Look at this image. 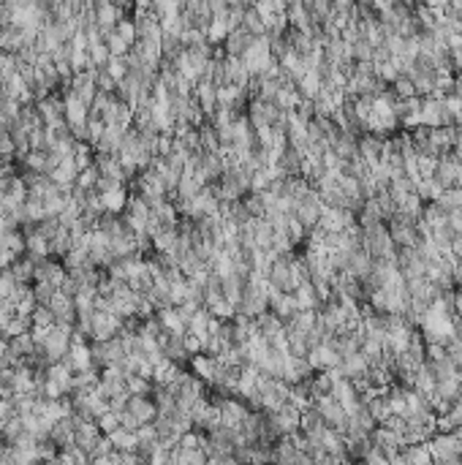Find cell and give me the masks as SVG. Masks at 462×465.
<instances>
[{
	"label": "cell",
	"mask_w": 462,
	"mask_h": 465,
	"mask_svg": "<svg viewBox=\"0 0 462 465\" xmlns=\"http://www.w3.org/2000/svg\"><path fill=\"white\" fill-rule=\"evenodd\" d=\"M427 446H430L433 463H440V465L462 463V443L457 441L454 433H440L438 430L433 438H427Z\"/></svg>",
	"instance_id": "1"
},
{
	"label": "cell",
	"mask_w": 462,
	"mask_h": 465,
	"mask_svg": "<svg viewBox=\"0 0 462 465\" xmlns=\"http://www.w3.org/2000/svg\"><path fill=\"white\" fill-rule=\"evenodd\" d=\"M416 220L419 218H408L403 213H394L389 220H387V229H389L391 240L397 248H414L419 243V229H416Z\"/></svg>",
	"instance_id": "2"
},
{
	"label": "cell",
	"mask_w": 462,
	"mask_h": 465,
	"mask_svg": "<svg viewBox=\"0 0 462 465\" xmlns=\"http://www.w3.org/2000/svg\"><path fill=\"white\" fill-rule=\"evenodd\" d=\"M191 370H194L196 375L204 381V384H215V378H218V370H220V362L215 354H210V351H198L191 357Z\"/></svg>",
	"instance_id": "3"
},
{
	"label": "cell",
	"mask_w": 462,
	"mask_h": 465,
	"mask_svg": "<svg viewBox=\"0 0 462 465\" xmlns=\"http://www.w3.org/2000/svg\"><path fill=\"white\" fill-rule=\"evenodd\" d=\"M460 166H462V164L457 161V158H454V152H440L438 161H435V171H433V177L438 180L440 188H454Z\"/></svg>",
	"instance_id": "4"
},
{
	"label": "cell",
	"mask_w": 462,
	"mask_h": 465,
	"mask_svg": "<svg viewBox=\"0 0 462 465\" xmlns=\"http://www.w3.org/2000/svg\"><path fill=\"white\" fill-rule=\"evenodd\" d=\"M215 403H218V411H220V424L240 430L243 419L247 416V408H245L243 403H240V400H234V397H218Z\"/></svg>",
	"instance_id": "5"
},
{
	"label": "cell",
	"mask_w": 462,
	"mask_h": 465,
	"mask_svg": "<svg viewBox=\"0 0 462 465\" xmlns=\"http://www.w3.org/2000/svg\"><path fill=\"white\" fill-rule=\"evenodd\" d=\"M316 370L310 365V359L308 357H296V354H286V359H283V378L289 381V384H296V381H305V378H310Z\"/></svg>",
	"instance_id": "6"
},
{
	"label": "cell",
	"mask_w": 462,
	"mask_h": 465,
	"mask_svg": "<svg viewBox=\"0 0 462 465\" xmlns=\"http://www.w3.org/2000/svg\"><path fill=\"white\" fill-rule=\"evenodd\" d=\"M269 310L277 318H283V321H291L296 316V310H299L294 292H269Z\"/></svg>",
	"instance_id": "7"
},
{
	"label": "cell",
	"mask_w": 462,
	"mask_h": 465,
	"mask_svg": "<svg viewBox=\"0 0 462 465\" xmlns=\"http://www.w3.org/2000/svg\"><path fill=\"white\" fill-rule=\"evenodd\" d=\"M194 98L198 101L201 112L210 117V115L218 109V85L210 82V79H198L194 85Z\"/></svg>",
	"instance_id": "8"
},
{
	"label": "cell",
	"mask_w": 462,
	"mask_h": 465,
	"mask_svg": "<svg viewBox=\"0 0 462 465\" xmlns=\"http://www.w3.org/2000/svg\"><path fill=\"white\" fill-rule=\"evenodd\" d=\"M125 411L136 416L142 424H147V422H152V419L158 416V406H155V400H152L150 394H131Z\"/></svg>",
	"instance_id": "9"
},
{
	"label": "cell",
	"mask_w": 462,
	"mask_h": 465,
	"mask_svg": "<svg viewBox=\"0 0 462 465\" xmlns=\"http://www.w3.org/2000/svg\"><path fill=\"white\" fill-rule=\"evenodd\" d=\"M302 161H305V152H299L296 147L289 145L280 152V158L275 161V166L280 169L283 177H296V174H302Z\"/></svg>",
	"instance_id": "10"
},
{
	"label": "cell",
	"mask_w": 462,
	"mask_h": 465,
	"mask_svg": "<svg viewBox=\"0 0 462 465\" xmlns=\"http://www.w3.org/2000/svg\"><path fill=\"white\" fill-rule=\"evenodd\" d=\"M253 33H247L243 24L240 27H234V30H229V36H226V41H223V47H226V55H234V57H243L245 49L253 44Z\"/></svg>",
	"instance_id": "11"
},
{
	"label": "cell",
	"mask_w": 462,
	"mask_h": 465,
	"mask_svg": "<svg viewBox=\"0 0 462 465\" xmlns=\"http://www.w3.org/2000/svg\"><path fill=\"white\" fill-rule=\"evenodd\" d=\"M338 370H340L342 378H356V375H367L370 373V362H367V357L362 351H356V354L342 357Z\"/></svg>",
	"instance_id": "12"
},
{
	"label": "cell",
	"mask_w": 462,
	"mask_h": 465,
	"mask_svg": "<svg viewBox=\"0 0 462 465\" xmlns=\"http://www.w3.org/2000/svg\"><path fill=\"white\" fill-rule=\"evenodd\" d=\"M430 136L440 152H452V147L457 142V125H435L430 128Z\"/></svg>",
	"instance_id": "13"
},
{
	"label": "cell",
	"mask_w": 462,
	"mask_h": 465,
	"mask_svg": "<svg viewBox=\"0 0 462 465\" xmlns=\"http://www.w3.org/2000/svg\"><path fill=\"white\" fill-rule=\"evenodd\" d=\"M164 357H169L171 362H177V365H185V362L191 359V354H188V348H185V338L171 332L166 345H164Z\"/></svg>",
	"instance_id": "14"
},
{
	"label": "cell",
	"mask_w": 462,
	"mask_h": 465,
	"mask_svg": "<svg viewBox=\"0 0 462 465\" xmlns=\"http://www.w3.org/2000/svg\"><path fill=\"white\" fill-rule=\"evenodd\" d=\"M296 90H299V96L302 98H313L321 93V73L316 69H310V71H305L299 79H296Z\"/></svg>",
	"instance_id": "15"
},
{
	"label": "cell",
	"mask_w": 462,
	"mask_h": 465,
	"mask_svg": "<svg viewBox=\"0 0 462 465\" xmlns=\"http://www.w3.org/2000/svg\"><path fill=\"white\" fill-rule=\"evenodd\" d=\"M101 201H103V210H106V213L122 215V213H125V204H128V191H125V185L115 188V191L101 194Z\"/></svg>",
	"instance_id": "16"
},
{
	"label": "cell",
	"mask_w": 462,
	"mask_h": 465,
	"mask_svg": "<svg viewBox=\"0 0 462 465\" xmlns=\"http://www.w3.org/2000/svg\"><path fill=\"white\" fill-rule=\"evenodd\" d=\"M414 191L419 194V199L421 201H435L440 194H443V188L438 185V180L430 174V177H419L414 183Z\"/></svg>",
	"instance_id": "17"
},
{
	"label": "cell",
	"mask_w": 462,
	"mask_h": 465,
	"mask_svg": "<svg viewBox=\"0 0 462 465\" xmlns=\"http://www.w3.org/2000/svg\"><path fill=\"white\" fill-rule=\"evenodd\" d=\"M109 438H112V446L120 449V452H136V446H139L136 433H133V430H125L122 424L115 430V433H109Z\"/></svg>",
	"instance_id": "18"
},
{
	"label": "cell",
	"mask_w": 462,
	"mask_h": 465,
	"mask_svg": "<svg viewBox=\"0 0 462 465\" xmlns=\"http://www.w3.org/2000/svg\"><path fill=\"white\" fill-rule=\"evenodd\" d=\"M294 296H296V305H299V308H313V310L321 308V296L316 294L310 280L302 283V286H296V289H294Z\"/></svg>",
	"instance_id": "19"
},
{
	"label": "cell",
	"mask_w": 462,
	"mask_h": 465,
	"mask_svg": "<svg viewBox=\"0 0 462 465\" xmlns=\"http://www.w3.org/2000/svg\"><path fill=\"white\" fill-rule=\"evenodd\" d=\"M243 27L247 33H253V36H264L267 33V24H264V17L253 8V6H247L245 8V17H243Z\"/></svg>",
	"instance_id": "20"
},
{
	"label": "cell",
	"mask_w": 462,
	"mask_h": 465,
	"mask_svg": "<svg viewBox=\"0 0 462 465\" xmlns=\"http://www.w3.org/2000/svg\"><path fill=\"white\" fill-rule=\"evenodd\" d=\"M389 90L394 93V98H397V101L419 96V93H416V85L411 82V76H408V73H400V76H397V79H394V82L389 85Z\"/></svg>",
	"instance_id": "21"
},
{
	"label": "cell",
	"mask_w": 462,
	"mask_h": 465,
	"mask_svg": "<svg viewBox=\"0 0 462 465\" xmlns=\"http://www.w3.org/2000/svg\"><path fill=\"white\" fill-rule=\"evenodd\" d=\"M98 177H101V171H98V166H96V164H90V166H87V169H82V171H79V177H76V183H73V185H76V188H82V191H87V194H90V191H96Z\"/></svg>",
	"instance_id": "22"
},
{
	"label": "cell",
	"mask_w": 462,
	"mask_h": 465,
	"mask_svg": "<svg viewBox=\"0 0 462 465\" xmlns=\"http://www.w3.org/2000/svg\"><path fill=\"white\" fill-rule=\"evenodd\" d=\"M103 44L109 49V55H117V57H125V55L131 52V44L117 36V30H109V33L103 36Z\"/></svg>",
	"instance_id": "23"
},
{
	"label": "cell",
	"mask_w": 462,
	"mask_h": 465,
	"mask_svg": "<svg viewBox=\"0 0 462 465\" xmlns=\"http://www.w3.org/2000/svg\"><path fill=\"white\" fill-rule=\"evenodd\" d=\"M204 308H210V313L218 318V321H231V318L237 316V308L223 296L218 302H212V305H204Z\"/></svg>",
	"instance_id": "24"
},
{
	"label": "cell",
	"mask_w": 462,
	"mask_h": 465,
	"mask_svg": "<svg viewBox=\"0 0 462 465\" xmlns=\"http://www.w3.org/2000/svg\"><path fill=\"white\" fill-rule=\"evenodd\" d=\"M96 424L103 436H109V433H115V430L120 427V414L109 408V411H103L101 416H96Z\"/></svg>",
	"instance_id": "25"
},
{
	"label": "cell",
	"mask_w": 462,
	"mask_h": 465,
	"mask_svg": "<svg viewBox=\"0 0 462 465\" xmlns=\"http://www.w3.org/2000/svg\"><path fill=\"white\" fill-rule=\"evenodd\" d=\"M17 286H20V280L14 278V272L8 267L0 269V299H11L14 292H17Z\"/></svg>",
	"instance_id": "26"
},
{
	"label": "cell",
	"mask_w": 462,
	"mask_h": 465,
	"mask_svg": "<svg viewBox=\"0 0 462 465\" xmlns=\"http://www.w3.org/2000/svg\"><path fill=\"white\" fill-rule=\"evenodd\" d=\"M152 378H147V375H125V387L131 394H150L152 392V384H150Z\"/></svg>",
	"instance_id": "27"
},
{
	"label": "cell",
	"mask_w": 462,
	"mask_h": 465,
	"mask_svg": "<svg viewBox=\"0 0 462 465\" xmlns=\"http://www.w3.org/2000/svg\"><path fill=\"white\" fill-rule=\"evenodd\" d=\"M30 318H33V327H55V321H57L49 305H36Z\"/></svg>",
	"instance_id": "28"
},
{
	"label": "cell",
	"mask_w": 462,
	"mask_h": 465,
	"mask_svg": "<svg viewBox=\"0 0 462 465\" xmlns=\"http://www.w3.org/2000/svg\"><path fill=\"white\" fill-rule=\"evenodd\" d=\"M57 292L49 280H36L33 283V299H36V305H49V299H52V294Z\"/></svg>",
	"instance_id": "29"
},
{
	"label": "cell",
	"mask_w": 462,
	"mask_h": 465,
	"mask_svg": "<svg viewBox=\"0 0 462 465\" xmlns=\"http://www.w3.org/2000/svg\"><path fill=\"white\" fill-rule=\"evenodd\" d=\"M115 30H117V36L125 38L131 47H133V44H136V38H139V36H136V24H133V20H125V17H122Z\"/></svg>",
	"instance_id": "30"
},
{
	"label": "cell",
	"mask_w": 462,
	"mask_h": 465,
	"mask_svg": "<svg viewBox=\"0 0 462 465\" xmlns=\"http://www.w3.org/2000/svg\"><path fill=\"white\" fill-rule=\"evenodd\" d=\"M96 85L98 90H103V93H117V82L106 73V69H96Z\"/></svg>",
	"instance_id": "31"
},
{
	"label": "cell",
	"mask_w": 462,
	"mask_h": 465,
	"mask_svg": "<svg viewBox=\"0 0 462 465\" xmlns=\"http://www.w3.org/2000/svg\"><path fill=\"white\" fill-rule=\"evenodd\" d=\"M449 226L457 231V234H462V210H454V213H449Z\"/></svg>",
	"instance_id": "32"
},
{
	"label": "cell",
	"mask_w": 462,
	"mask_h": 465,
	"mask_svg": "<svg viewBox=\"0 0 462 465\" xmlns=\"http://www.w3.org/2000/svg\"><path fill=\"white\" fill-rule=\"evenodd\" d=\"M460 384H462V367H460Z\"/></svg>",
	"instance_id": "33"
}]
</instances>
